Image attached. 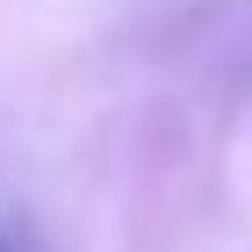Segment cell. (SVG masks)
Wrapping results in <instances>:
<instances>
[]
</instances>
